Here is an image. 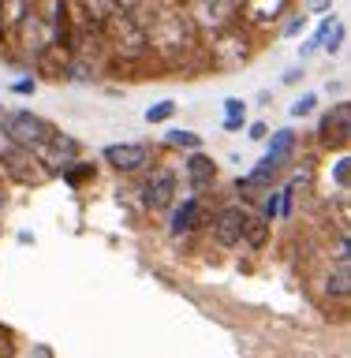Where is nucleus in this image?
Listing matches in <instances>:
<instances>
[{"label":"nucleus","instance_id":"26","mask_svg":"<svg viewBox=\"0 0 351 358\" xmlns=\"http://www.w3.org/2000/svg\"><path fill=\"white\" fill-rule=\"evenodd\" d=\"M0 358H15V340L0 329Z\"/></svg>","mask_w":351,"mask_h":358},{"label":"nucleus","instance_id":"9","mask_svg":"<svg viewBox=\"0 0 351 358\" xmlns=\"http://www.w3.org/2000/svg\"><path fill=\"white\" fill-rule=\"evenodd\" d=\"M176 198V172L157 168V172L142 183V206L146 209H168Z\"/></svg>","mask_w":351,"mask_h":358},{"label":"nucleus","instance_id":"30","mask_svg":"<svg viewBox=\"0 0 351 358\" xmlns=\"http://www.w3.org/2000/svg\"><path fill=\"white\" fill-rule=\"evenodd\" d=\"M224 131H243V116H224Z\"/></svg>","mask_w":351,"mask_h":358},{"label":"nucleus","instance_id":"16","mask_svg":"<svg viewBox=\"0 0 351 358\" xmlns=\"http://www.w3.org/2000/svg\"><path fill=\"white\" fill-rule=\"evenodd\" d=\"M240 243H247V246H266L269 243V220L266 217H258V213H247V220H243V239Z\"/></svg>","mask_w":351,"mask_h":358},{"label":"nucleus","instance_id":"25","mask_svg":"<svg viewBox=\"0 0 351 358\" xmlns=\"http://www.w3.org/2000/svg\"><path fill=\"white\" fill-rule=\"evenodd\" d=\"M224 116H247V105L240 97H228V101H224Z\"/></svg>","mask_w":351,"mask_h":358},{"label":"nucleus","instance_id":"2","mask_svg":"<svg viewBox=\"0 0 351 358\" xmlns=\"http://www.w3.org/2000/svg\"><path fill=\"white\" fill-rule=\"evenodd\" d=\"M0 127H4L8 134V142L15 145V150H38V145L49 138V134L56 131L49 120H41V116H34V112L27 108H15V112H4V120H0Z\"/></svg>","mask_w":351,"mask_h":358},{"label":"nucleus","instance_id":"12","mask_svg":"<svg viewBox=\"0 0 351 358\" xmlns=\"http://www.w3.org/2000/svg\"><path fill=\"white\" fill-rule=\"evenodd\" d=\"M347 134H351V108H347V101H340V105L322 120L318 138H322V145H344Z\"/></svg>","mask_w":351,"mask_h":358},{"label":"nucleus","instance_id":"17","mask_svg":"<svg viewBox=\"0 0 351 358\" xmlns=\"http://www.w3.org/2000/svg\"><path fill=\"white\" fill-rule=\"evenodd\" d=\"M314 41L325 45L329 52H336V49H340V41H344V22L340 19H325L318 27V34H314Z\"/></svg>","mask_w":351,"mask_h":358},{"label":"nucleus","instance_id":"33","mask_svg":"<svg viewBox=\"0 0 351 358\" xmlns=\"http://www.w3.org/2000/svg\"><path fill=\"white\" fill-rule=\"evenodd\" d=\"M307 4H310L314 11H329V4H333V0H307Z\"/></svg>","mask_w":351,"mask_h":358},{"label":"nucleus","instance_id":"24","mask_svg":"<svg viewBox=\"0 0 351 358\" xmlns=\"http://www.w3.org/2000/svg\"><path fill=\"white\" fill-rule=\"evenodd\" d=\"M139 4H142V0H109V8L120 11V15H135V11H139Z\"/></svg>","mask_w":351,"mask_h":358},{"label":"nucleus","instance_id":"11","mask_svg":"<svg viewBox=\"0 0 351 358\" xmlns=\"http://www.w3.org/2000/svg\"><path fill=\"white\" fill-rule=\"evenodd\" d=\"M67 71H71V56H67L64 45H41L38 49V75L49 78V83H60V78H67Z\"/></svg>","mask_w":351,"mask_h":358},{"label":"nucleus","instance_id":"3","mask_svg":"<svg viewBox=\"0 0 351 358\" xmlns=\"http://www.w3.org/2000/svg\"><path fill=\"white\" fill-rule=\"evenodd\" d=\"M101 30H105L112 52L128 56V60H135V56H142V52H150V49H146L142 22L135 19V15H120V11H112V15L101 22Z\"/></svg>","mask_w":351,"mask_h":358},{"label":"nucleus","instance_id":"28","mask_svg":"<svg viewBox=\"0 0 351 358\" xmlns=\"http://www.w3.org/2000/svg\"><path fill=\"white\" fill-rule=\"evenodd\" d=\"M277 213H280V194H269V198H266V213H262V217L269 220V217H277Z\"/></svg>","mask_w":351,"mask_h":358},{"label":"nucleus","instance_id":"32","mask_svg":"<svg viewBox=\"0 0 351 358\" xmlns=\"http://www.w3.org/2000/svg\"><path fill=\"white\" fill-rule=\"evenodd\" d=\"M266 134H269L266 123H254V127H251V138H266Z\"/></svg>","mask_w":351,"mask_h":358},{"label":"nucleus","instance_id":"7","mask_svg":"<svg viewBox=\"0 0 351 358\" xmlns=\"http://www.w3.org/2000/svg\"><path fill=\"white\" fill-rule=\"evenodd\" d=\"M0 164H4V172L15 179V183H27V187L41 183V179L49 176V172H45V168L38 164V157H34L30 150H15V145L0 153Z\"/></svg>","mask_w":351,"mask_h":358},{"label":"nucleus","instance_id":"31","mask_svg":"<svg viewBox=\"0 0 351 358\" xmlns=\"http://www.w3.org/2000/svg\"><path fill=\"white\" fill-rule=\"evenodd\" d=\"M34 90V78H22V83H15V94H30Z\"/></svg>","mask_w":351,"mask_h":358},{"label":"nucleus","instance_id":"1","mask_svg":"<svg viewBox=\"0 0 351 358\" xmlns=\"http://www.w3.org/2000/svg\"><path fill=\"white\" fill-rule=\"evenodd\" d=\"M142 34H146V49H153L165 60H179L195 45V27H191L187 11H176V8L153 11V19L142 27Z\"/></svg>","mask_w":351,"mask_h":358},{"label":"nucleus","instance_id":"19","mask_svg":"<svg viewBox=\"0 0 351 358\" xmlns=\"http://www.w3.org/2000/svg\"><path fill=\"white\" fill-rule=\"evenodd\" d=\"M165 142H168V145H176V150H195V153L202 150V138H198V134H195V131H179V127H176V131H168V134H165Z\"/></svg>","mask_w":351,"mask_h":358},{"label":"nucleus","instance_id":"27","mask_svg":"<svg viewBox=\"0 0 351 358\" xmlns=\"http://www.w3.org/2000/svg\"><path fill=\"white\" fill-rule=\"evenodd\" d=\"M310 108H314V97H299L296 105H291V116H307Z\"/></svg>","mask_w":351,"mask_h":358},{"label":"nucleus","instance_id":"4","mask_svg":"<svg viewBox=\"0 0 351 358\" xmlns=\"http://www.w3.org/2000/svg\"><path fill=\"white\" fill-rule=\"evenodd\" d=\"M235 11H240V4H235V0H191L187 19H191V27H195V30L217 34V30H224V27H232Z\"/></svg>","mask_w":351,"mask_h":358},{"label":"nucleus","instance_id":"21","mask_svg":"<svg viewBox=\"0 0 351 358\" xmlns=\"http://www.w3.org/2000/svg\"><path fill=\"white\" fill-rule=\"evenodd\" d=\"M329 295H333V299H347V295H351L347 265H336V268H333V276H329Z\"/></svg>","mask_w":351,"mask_h":358},{"label":"nucleus","instance_id":"14","mask_svg":"<svg viewBox=\"0 0 351 358\" xmlns=\"http://www.w3.org/2000/svg\"><path fill=\"white\" fill-rule=\"evenodd\" d=\"M184 168H187V179L195 190H206V187H213V179H217V164H213V157H206V153H191Z\"/></svg>","mask_w":351,"mask_h":358},{"label":"nucleus","instance_id":"18","mask_svg":"<svg viewBox=\"0 0 351 358\" xmlns=\"http://www.w3.org/2000/svg\"><path fill=\"white\" fill-rule=\"evenodd\" d=\"M195 217H198V198H187L184 206H176L172 213V235H184L195 228Z\"/></svg>","mask_w":351,"mask_h":358},{"label":"nucleus","instance_id":"23","mask_svg":"<svg viewBox=\"0 0 351 358\" xmlns=\"http://www.w3.org/2000/svg\"><path fill=\"white\" fill-rule=\"evenodd\" d=\"M347 176H351V161H347V157H336V164H333L336 187H347Z\"/></svg>","mask_w":351,"mask_h":358},{"label":"nucleus","instance_id":"35","mask_svg":"<svg viewBox=\"0 0 351 358\" xmlns=\"http://www.w3.org/2000/svg\"><path fill=\"white\" fill-rule=\"evenodd\" d=\"M0 120H4V105H0Z\"/></svg>","mask_w":351,"mask_h":358},{"label":"nucleus","instance_id":"29","mask_svg":"<svg viewBox=\"0 0 351 358\" xmlns=\"http://www.w3.org/2000/svg\"><path fill=\"white\" fill-rule=\"evenodd\" d=\"M299 30H303V15H296V19H288V27H284V38H296Z\"/></svg>","mask_w":351,"mask_h":358},{"label":"nucleus","instance_id":"22","mask_svg":"<svg viewBox=\"0 0 351 358\" xmlns=\"http://www.w3.org/2000/svg\"><path fill=\"white\" fill-rule=\"evenodd\" d=\"M176 116V105L172 101H161V105H150L146 108V120L150 123H165V120H172Z\"/></svg>","mask_w":351,"mask_h":358},{"label":"nucleus","instance_id":"8","mask_svg":"<svg viewBox=\"0 0 351 358\" xmlns=\"http://www.w3.org/2000/svg\"><path fill=\"white\" fill-rule=\"evenodd\" d=\"M105 161L116 168V172H139V168L150 164V145H142V142H112V145H105Z\"/></svg>","mask_w":351,"mask_h":358},{"label":"nucleus","instance_id":"20","mask_svg":"<svg viewBox=\"0 0 351 358\" xmlns=\"http://www.w3.org/2000/svg\"><path fill=\"white\" fill-rule=\"evenodd\" d=\"M60 176H64V183H71V187H83L86 179H94V164H86V161H75V164H67Z\"/></svg>","mask_w":351,"mask_h":358},{"label":"nucleus","instance_id":"13","mask_svg":"<svg viewBox=\"0 0 351 358\" xmlns=\"http://www.w3.org/2000/svg\"><path fill=\"white\" fill-rule=\"evenodd\" d=\"M243 220H247L243 209H235V206L221 209V213H217V224H213L217 243H221V246H235V243H240V239H243Z\"/></svg>","mask_w":351,"mask_h":358},{"label":"nucleus","instance_id":"6","mask_svg":"<svg viewBox=\"0 0 351 358\" xmlns=\"http://www.w3.org/2000/svg\"><path fill=\"white\" fill-rule=\"evenodd\" d=\"M209 56H213L217 67H235V64H243L247 56H251V41H247V34L240 27H224V30L213 34Z\"/></svg>","mask_w":351,"mask_h":358},{"label":"nucleus","instance_id":"15","mask_svg":"<svg viewBox=\"0 0 351 358\" xmlns=\"http://www.w3.org/2000/svg\"><path fill=\"white\" fill-rule=\"evenodd\" d=\"M291 150H296V131H291V127H280V131H273V138H269V150H266L262 161H269L273 168H280V164L288 161Z\"/></svg>","mask_w":351,"mask_h":358},{"label":"nucleus","instance_id":"10","mask_svg":"<svg viewBox=\"0 0 351 358\" xmlns=\"http://www.w3.org/2000/svg\"><path fill=\"white\" fill-rule=\"evenodd\" d=\"M284 11H288V0H243L235 15H243L251 27L266 30V27H273V22L284 15Z\"/></svg>","mask_w":351,"mask_h":358},{"label":"nucleus","instance_id":"5","mask_svg":"<svg viewBox=\"0 0 351 358\" xmlns=\"http://www.w3.org/2000/svg\"><path fill=\"white\" fill-rule=\"evenodd\" d=\"M34 157H38V164L45 168V172H64L67 164H75L78 161V142L71 138V134H64V131H53L49 138H45L38 150H34Z\"/></svg>","mask_w":351,"mask_h":358},{"label":"nucleus","instance_id":"34","mask_svg":"<svg viewBox=\"0 0 351 358\" xmlns=\"http://www.w3.org/2000/svg\"><path fill=\"white\" fill-rule=\"evenodd\" d=\"M4 30H8V22H4V15H0V38H4Z\"/></svg>","mask_w":351,"mask_h":358}]
</instances>
